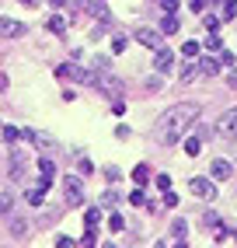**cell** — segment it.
<instances>
[{"label": "cell", "instance_id": "36", "mask_svg": "<svg viewBox=\"0 0 237 248\" xmlns=\"http://www.w3.org/2000/svg\"><path fill=\"white\" fill-rule=\"evenodd\" d=\"M25 4H39V0H25Z\"/></svg>", "mask_w": 237, "mask_h": 248}, {"label": "cell", "instance_id": "33", "mask_svg": "<svg viewBox=\"0 0 237 248\" xmlns=\"http://www.w3.org/2000/svg\"><path fill=\"white\" fill-rule=\"evenodd\" d=\"M227 84H230V88H237V70H230V74H227Z\"/></svg>", "mask_w": 237, "mask_h": 248}, {"label": "cell", "instance_id": "28", "mask_svg": "<svg viewBox=\"0 0 237 248\" xmlns=\"http://www.w3.org/2000/svg\"><path fill=\"white\" fill-rule=\"evenodd\" d=\"M108 227H112V231H122V227H126V220L118 217V213H112V220H108Z\"/></svg>", "mask_w": 237, "mask_h": 248}, {"label": "cell", "instance_id": "22", "mask_svg": "<svg viewBox=\"0 0 237 248\" xmlns=\"http://www.w3.org/2000/svg\"><path fill=\"white\" fill-rule=\"evenodd\" d=\"M199 49H202L199 42H185V46H181V53H185V60H195V56H199Z\"/></svg>", "mask_w": 237, "mask_h": 248}, {"label": "cell", "instance_id": "29", "mask_svg": "<svg viewBox=\"0 0 237 248\" xmlns=\"http://www.w3.org/2000/svg\"><path fill=\"white\" fill-rule=\"evenodd\" d=\"M164 206H167V210H171V206H178V196H175L171 189H167V192H164Z\"/></svg>", "mask_w": 237, "mask_h": 248}, {"label": "cell", "instance_id": "7", "mask_svg": "<svg viewBox=\"0 0 237 248\" xmlns=\"http://www.w3.org/2000/svg\"><path fill=\"white\" fill-rule=\"evenodd\" d=\"M230 171H234V164H230V161H223V157H213V164H209V175H213L216 182H227V178H230Z\"/></svg>", "mask_w": 237, "mask_h": 248}, {"label": "cell", "instance_id": "25", "mask_svg": "<svg viewBox=\"0 0 237 248\" xmlns=\"http://www.w3.org/2000/svg\"><path fill=\"white\" fill-rule=\"evenodd\" d=\"M18 137H21V129H18V126H4V140H7V143H14Z\"/></svg>", "mask_w": 237, "mask_h": 248}, {"label": "cell", "instance_id": "31", "mask_svg": "<svg viewBox=\"0 0 237 248\" xmlns=\"http://www.w3.org/2000/svg\"><path fill=\"white\" fill-rule=\"evenodd\" d=\"M112 49H115V53H126V39H122V35H118V39L112 42Z\"/></svg>", "mask_w": 237, "mask_h": 248}, {"label": "cell", "instance_id": "21", "mask_svg": "<svg viewBox=\"0 0 237 248\" xmlns=\"http://www.w3.org/2000/svg\"><path fill=\"white\" fill-rule=\"evenodd\" d=\"M206 49H209V53H220V49H223V39H220V31H213V35L206 39Z\"/></svg>", "mask_w": 237, "mask_h": 248}, {"label": "cell", "instance_id": "23", "mask_svg": "<svg viewBox=\"0 0 237 248\" xmlns=\"http://www.w3.org/2000/svg\"><path fill=\"white\" fill-rule=\"evenodd\" d=\"M98 220H101V210H98V206H91V210H88V231H94V227H98Z\"/></svg>", "mask_w": 237, "mask_h": 248}, {"label": "cell", "instance_id": "18", "mask_svg": "<svg viewBox=\"0 0 237 248\" xmlns=\"http://www.w3.org/2000/svg\"><path fill=\"white\" fill-rule=\"evenodd\" d=\"M195 77H199V63H192V60H189V63H185V70H181V80L189 84V80H195Z\"/></svg>", "mask_w": 237, "mask_h": 248}, {"label": "cell", "instance_id": "1", "mask_svg": "<svg viewBox=\"0 0 237 248\" xmlns=\"http://www.w3.org/2000/svg\"><path fill=\"white\" fill-rule=\"evenodd\" d=\"M195 119H199V105H195V102H181V105L164 108L161 119H157V140H161V143H178V140H185Z\"/></svg>", "mask_w": 237, "mask_h": 248}, {"label": "cell", "instance_id": "34", "mask_svg": "<svg viewBox=\"0 0 237 248\" xmlns=\"http://www.w3.org/2000/svg\"><path fill=\"white\" fill-rule=\"evenodd\" d=\"M189 4H192V11H202V7H206V0H189Z\"/></svg>", "mask_w": 237, "mask_h": 248}, {"label": "cell", "instance_id": "13", "mask_svg": "<svg viewBox=\"0 0 237 248\" xmlns=\"http://www.w3.org/2000/svg\"><path fill=\"white\" fill-rule=\"evenodd\" d=\"M161 31H164V35H175V31H178V18H175V11H167V18L161 21Z\"/></svg>", "mask_w": 237, "mask_h": 248}, {"label": "cell", "instance_id": "32", "mask_svg": "<svg viewBox=\"0 0 237 248\" xmlns=\"http://www.w3.org/2000/svg\"><path fill=\"white\" fill-rule=\"evenodd\" d=\"M161 7L164 11H178V0H161Z\"/></svg>", "mask_w": 237, "mask_h": 248}, {"label": "cell", "instance_id": "30", "mask_svg": "<svg viewBox=\"0 0 237 248\" xmlns=\"http://www.w3.org/2000/svg\"><path fill=\"white\" fill-rule=\"evenodd\" d=\"M202 21H206V28H209V31H220V18H213V14H206V18H202Z\"/></svg>", "mask_w": 237, "mask_h": 248}, {"label": "cell", "instance_id": "2", "mask_svg": "<svg viewBox=\"0 0 237 248\" xmlns=\"http://www.w3.org/2000/svg\"><path fill=\"white\" fill-rule=\"evenodd\" d=\"M216 137L237 140V105L227 108V112H220V119H216Z\"/></svg>", "mask_w": 237, "mask_h": 248}, {"label": "cell", "instance_id": "17", "mask_svg": "<svg viewBox=\"0 0 237 248\" xmlns=\"http://www.w3.org/2000/svg\"><path fill=\"white\" fill-rule=\"evenodd\" d=\"M45 28H49V31H56V35H63V31H66V21L59 18V14H53V18L45 21Z\"/></svg>", "mask_w": 237, "mask_h": 248}, {"label": "cell", "instance_id": "24", "mask_svg": "<svg viewBox=\"0 0 237 248\" xmlns=\"http://www.w3.org/2000/svg\"><path fill=\"white\" fill-rule=\"evenodd\" d=\"M223 18H237V0H223Z\"/></svg>", "mask_w": 237, "mask_h": 248}, {"label": "cell", "instance_id": "11", "mask_svg": "<svg viewBox=\"0 0 237 248\" xmlns=\"http://www.w3.org/2000/svg\"><path fill=\"white\" fill-rule=\"evenodd\" d=\"M11 210H14V192L0 186V217H11Z\"/></svg>", "mask_w": 237, "mask_h": 248}, {"label": "cell", "instance_id": "10", "mask_svg": "<svg viewBox=\"0 0 237 248\" xmlns=\"http://www.w3.org/2000/svg\"><path fill=\"white\" fill-rule=\"evenodd\" d=\"M25 164H28V154H25V151H14V154H11V178H21Z\"/></svg>", "mask_w": 237, "mask_h": 248}, {"label": "cell", "instance_id": "19", "mask_svg": "<svg viewBox=\"0 0 237 248\" xmlns=\"http://www.w3.org/2000/svg\"><path fill=\"white\" fill-rule=\"evenodd\" d=\"M199 147H202V143H199V137H185V154H189V157H195V154H199Z\"/></svg>", "mask_w": 237, "mask_h": 248}, {"label": "cell", "instance_id": "12", "mask_svg": "<svg viewBox=\"0 0 237 248\" xmlns=\"http://www.w3.org/2000/svg\"><path fill=\"white\" fill-rule=\"evenodd\" d=\"M98 88H101V91H112V94H122V91H126V88H122V80H115V77H108V74H105V77H98Z\"/></svg>", "mask_w": 237, "mask_h": 248}, {"label": "cell", "instance_id": "4", "mask_svg": "<svg viewBox=\"0 0 237 248\" xmlns=\"http://www.w3.org/2000/svg\"><path fill=\"white\" fill-rule=\"evenodd\" d=\"M25 25L21 21H14V18H4V14H0V39H21L25 35Z\"/></svg>", "mask_w": 237, "mask_h": 248}, {"label": "cell", "instance_id": "8", "mask_svg": "<svg viewBox=\"0 0 237 248\" xmlns=\"http://www.w3.org/2000/svg\"><path fill=\"white\" fill-rule=\"evenodd\" d=\"M171 63H175V53H171L167 46H161V49H157V56H154V67H157L161 74H167V70H171Z\"/></svg>", "mask_w": 237, "mask_h": 248}, {"label": "cell", "instance_id": "5", "mask_svg": "<svg viewBox=\"0 0 237 248\" xmlns=\"http://www.w3.org/2000/svg\"><path fill=\"white\" fill-rule=\"evenodd\" d=\"M189 192L199 196V200H209V196L216 192V186H213L209 178H189Z\"/></svg>", "mask_w": 237, "mask_h": 248}, {"label": "cell", "instance_id": "14", "mask_svg": "<svg viewBox=\"0 0 237 248\" xmlns=\"http://www.w3.org/2000/svg\"><path fill=\"white\" fill-rule=\"evenodd\" d=\"M39 171H42V178L53 182V178H56V164L49 161V157H39Z\"/></svg>", "mask_w": 237, "mask_h": 248}, {"label": "cell", "instance_id": "27", "mask_svg": "<svg viewBox=\"0 0 237 248\" xmlns=\"http://www.w3.org/2000/svg\"><path fill=\"white\" fill-rule=\"evenodd\" d=\"M11 231H14V234H25V231H28V224H25V220H18V217H14V220H11Z\"/></svg>", "mask_w": 237, "mask_h": 248}, {"label": "cell", "instance_id": "20", "mask_svg": "<svg viewBox=\"0 0 237 248\" xmlns=\"http://www.w3.org/2000/svg\"><path fill=\"white\" fill-rule=\"evenodd\" d=\"M147 175H150V168H147V164H136V168H133V182H136V186H143V182H147Z\"/></svg>", "mask_w": 237, "mask_h": 248}, {"label": "cell", "instance_id": "15", "mask_svg": "<svg viewBox=\"0 0 237 248\" xmlns=\"http://www.w3.org/2000/svg\"><path fill=\"white\" fill-rule=\"evenodd\" d=\"M185 231H189V220H181V217H178V220L171 224V234H175V241H185V238H189Z\"/></svg>", "mask_w": 237, "mask_h": 248}, {"label": "cell", "instance_id": "35", "mask_svg": "<svg viewBox=\"0 0 237 248\" xmlns=\"http://www.w3.org/2000/svg\"><path fill=\"white\" fill-rule=\"evenodd\" d=\"M49 4H53V7H59V4H63V0H49Z\"/></svg>", "mask_w": 237, "mask_h": 248}, {"label": "cell", "instance_id": "3", "mask_svg": "<svg viewBox=\"0 0 237 248\" xmlns=\"http://www.w3.org/2000/svg\"><path fill=\"white\" fill-rule=\"evenodd\" d=\"M63 192H66V203H70V206H80L84 203V182L77 175H66L63 178Z\"/></svg>", "mask_w": 237, "mask_h": 248}, {"label": "cell", "instance_id": "6", "mask_svg": "<svg viewBox=\"0 0 237 248\" xmlns=\"http://www.w3.org/2000/svg\"><path fill=\"white\" fill-rule=\"evenodd\" d=\"M136 42H140V46H147V49H154V53L164 46L161 31H154V28H140V31H136Z\"/></svg>", "mask_w": 237, "mask_h": 248}, {"label": "cell", "instance_id": "16", "mask_svg": "<svg viewBox=\"0 0 237 248\" xmlns=\"http://www.w3.org/2000/svg\"><path fill=\"white\" fill-rule=\"evenodd\" d=\"M220 63H223V60H213V56L202 60V63H199V74H220Z\"/></svg>", "mask_w": 237, "mask_h": 248}, {"label": "cell", "instance_id": "9", "mask_svg": "<svg viewBox=\"0 0 237 248\" xmlns=\"http://www.w3.org/2000/svg\"><path fill=\"white\" fill-rule=\"evenodd\" d=\"M77 7L88 11V14H94V18H108V7L101 4V0H77Z\"/></svg>", "mask_w": 237, "mask_h": 248}, {"label": "cell", "instance_id": "37", "mask_svg": "<svg viewBox=\"0 0 237 248\" xmlns=\"http://www.w3.org/2000/svg\"><path fill=\"white\" fill-rule=\"evenodd\" d=\"M213 4H223V0H213Z\"/></svg>", "mask_w": 237, "mask_h": 248}, {"label": "cell", "instance_id": "26", "mask_svg": "<svg viewBox=\"0 0 237 248\" xmlns=\"http://www.w3.org/2000/svg\"><path fill=\"white\" fill-rule=\"evenodd\" d=\"M157 189H161V192L171 189V175H157Z\"/></svg>", "mask_w": 237, "mask_h": 248}]
</instances>
